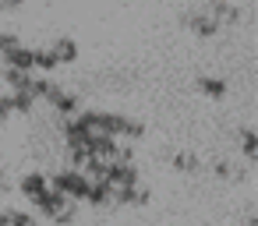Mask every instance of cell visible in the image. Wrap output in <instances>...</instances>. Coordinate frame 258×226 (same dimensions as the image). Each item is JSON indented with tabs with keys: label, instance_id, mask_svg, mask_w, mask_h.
Returning <instances> with one entry per match:
<instances>
[{
	"label": "cell",
	"instance_id": "obj_1",
	"mask_svg": "<svg viewBox=\"0 0 258 226\" xmlns=\"http://www.w3.org/2000/svg\"><path fill=\"white\" fill-rule=\"evenodd\" d=\"M46 184H50L57 194L71 198V201H85V194H89V184H92V180H89L82 170H71V166H64V170L50 173V177H46Z\"/></svg>",
	"mask_w": 258,
	"mask_h": 226
},
{
	"label": "cell",
	"instance_id": "obj_2",
	"mask_svg": "<svg viewBox=\"0 0 258 226\" xmlns=\"http://www.w3.org/2000/svg\"><path fill=\"white\" fill-rule=\"evenodd\" d=\"M68 205H78V201H71V198H64V194H57L53 187H46L39 198H32V215H43V219H57L60 212H68Z\"/></svg>",
	"mask_w": 258,
	"mask_h": 226
},
{
	"label": "cell",
	"instance_id": "obj_3",
	"mask_svg": "<svg viewBox=\"0 0 258 226\" xmlns=\"http://www.w3.org/2000/svg\"><path fill=\"white\" fill-rule=\"evenodd\" d=\"M180 25L191 32V36H198V39H212L216 32H219V25H216V18L205 11V8H195V11H184L180 15Z\"/></svg>",
	"mask_w": 258,
	"mask_h": 226
},
{
	"label": "cell",
	"instance_id": "obj_4",
	"mask_svg": "<svg viewBox=\"0 0 258 226\" xmlns=\"http://www.w3.org/2000/svg\"><path fill=\"white\" fill-rule=\"evenodd\" d=\"M43 99H46V103L53 106V113H57V120H64V117H75V113L82 110V99H78L75 92H68L64 85H57V82L50 85V92H46Z\"/></svg>",
	"mask_w": 258,
	"mask_h": 226
},
{
	"label": "cell",
	"instance_id": "obj_5",
	"mask_svg": "<svg viewBox=\"0 0 258 226\" xmlns=\"http://www.w3.org/2000/svg\"><path fill=\"white\" fill-rule=\"evenodd\" d=\"M103 180H106L113 191H120V187H135V184H142V173H138V163H110Z\"/></svg>",
	"mask_w": 258,
	"mask_h": 226
},
{
	"label": "cell",
	"instance_id": "obj_6",
	"mask_svg": "<svg viewBox=\"0 0 258 226\" xmlns=\"http://www.w3.org/2000/svg\"><path fill=\"white\" fill-rule=\"evenodd\" d=\"M149 201H152V191H149V187H142V184L113 191V205H120V208H145Z\"/></svg>",
	"mask_w": 258,
	"mask_h": 226
},
{
	"label": "cell",
	"instance_id": "obj_7",
	"mask_svg": "<svg viewBox=\"0 0 258 226\" xmlns=\"http://www.w3.org/2000/svg\"><path fill=\"white\" fill-rule=\"evenodd\" d=\"M205 11L216 18V25L223 29V25H237L240 22V8L237 4H230V0H205Z\"/></svg>",
	"mask_w": 258,
	"mask_h": 226
},
{
	"label": "cell",
	"instance_id": "obj_8",
	"mask_svg": "<svg viewBox=\"0 0 258 226\" xmlns=\"http://www.w3.org/2000/svg\"><path fill=\"white\" fill-rule=\"evenodd\" d=\"M50 184H46V173L43 170H25L22 177H18V191H22V198H39L43 191H46Z\"/></svg>",
	"mask_w": 258,
	"mask_h": 226
},
{
	"label": "cell",
	"instance_id": "obj_9",
	"mask_svg": "<svg viewBox=\"0 0 258 226\" xmlns=\"http://www.w3.org/2000/svg\"><path fill=\"white\" fill-rule=\"evenodd\" d=\"M50 53L57 57V64H60V67H68V64H75V60L82 57V50H78V43H75L71 36H57V39H53V46H50Z\"/></svg>",
	"mask_w": 258,
	"mask_h": 226
},
{
	"label": "cell",
	"instance_id": "obj_10",
	"mask_svg": "<svg viewBox=\"0 0 258 226\" xmlns=\"http://www.w3.org/2000/svg\"><path fill=\"white\" fill-rule=\"evenodd\" d=\"M85 205H89V208H106V205H113V187H110L106 180H92V184H89V194H85Z\"/></svg>",
	"mask_w": 258,
	"mask_h": 226
},
{
	"label": "cell",
	"instance_id": "obj_11",
	"mask_svg": "<svg viewBox=\"0 0 258 226\" xmlns=\"http://www.w3.org/2000/svg\"><path fill=\"white\" fill-rule=\"evenodd\" d=\"M145 138V124L131 113H120V127H117V141H142Z\"/></svg>",
	"mask_w": 258,
	"mask_h": 226
},
{
	"label": "cell",
	"instance_id": "obj_12",
	"mask_svg": "<svg viewBox=\"0 0 258 226\" xmlns=\"http://www.w3.org/2000/svg\"><path fill=\"white\" fill-rule=\"evenodd\" d=\"M0 82L8 85V92H29V82H32V71H18V67H4L0 71Z\"/></svg>",
	"mask_w": 258,
	"mask_h": 226
},
{
	"label": "cell",
	"instance_id": "obj_13",
	"mask_svg": "<svg viewBox=\"0 0 258 226\" xmlns=\"http://www.w3.org/2000/svg\"><path fill=\"white\" fill-rule=\"evenodd\" d=\"M198 92L205 96V99H226V92H230V85L223 82V78H212V74H202L198 78Z\"/></svg>",
	"mask_w": 258,
	"mask_h": 226
},
{
	"label": "cell",
	"instance_id": "obj_14",
	"mask_svg": "<svg viewBox=\"0 0 258 226\" xmlns=\"http://www.w3.org/2000/svg\"><path fill=\"white\" fill-rule=\"evenodd\" d=\"M4 57V67H18V71H32V46H15L8 53H0Z\"/></svg>",
	"mask_w": 258,
	"mask_h": 226
},
{
	"label": "cell",
	"instance_id": "obj_15",
	"mask_svg": "<svg viewBox=\"0 0 258 226\" xmlns=\"http://www.w3.org/2000/svg\"><path fill=\"white\" fill-rule=\"evenodd\" d=\"M0 226H39V219L25 208H0Z\"/></svg>",
	"mask_w": 258,
	"mask_h": 226
},
{
	"label": "cell",
	"instance_id": "obj_16",
	"mask_svg": "<svg viewBox=\"0 0 258 226\" xmlns=\"http://www.w3.org/2000/svg\"><path fill=\"white\" fill-rule=\"evenodd\" d=\"M170 166H173L177 173H202V159H198L195 152H173V156H170Z\"/></svg>",
	"mask_w": 258,
	"mask_h": 226
},
{
	"label": "cell",
	"instance_id": "obj_17",
	"mask_svg": "<svg viewBox=\"0 0 258 226\" xmlns=\"http://www.w3.org/2000/svg\"><path fill=\"white\" fill-rule=\"evenodd\" d=\"M60 64H57V57L50 53V46H39V50H32V71H43V74H53Z\"/></svg>",
	"mask_w": 258,
	"mask_h": 226
},
{
	"label": "cell",
	"instance_id": "obj_18",
	"mask_svg": "<svg viewBox=\"0 0 258 226\" xmlns=\"http://www.w3.org/2000/svg\"><path fill=\"white\" fill-rule=\"evenodd\" d=\"M8 96H11V113H15V117H32L36 99H32L29 92H8Z\"/></svg>",
	"mask_w": 258,
	"mask_h": 226
},
{
	"label": "cell",
	"instance_id": "obj_19",
	"mask_svg": "<svg viewBox=\"0 0 258 226\" xmlns=\"http://www.w3.org/2000/svg\"><path fill=\"white\" fill-rule=\"evenodd\" d=\"M212 177L216 180H244L247 173H240L237 166H230L226 159H219V163H212Z\"/></svg>",
	"mask_w": 258,
	"mask_h": 226
},
{
	"label": "cell",
	"instance_id": "obj_20",
	"mask_svg": "<svg viewBox=\"0 0 258 226\" xmlns=\"http://www.w3.org/2000/svg\"><path fill=\"white\" fill-rule=\"evenodd\" d=\"M240 148H244V156L254 163L258 159V134H254V127H244L240 131Z\"/></svg>",
	"mask_w": 258,
	"mask_h": 226
},
{
	"label": "cell",
	"instance_id": "obj_21",
	"mask_svg": "<svg viewBox=\"0 0 258 226\" xmlns=\"http://www.w3.org/2000/svg\"><path fill=\"white\" fill-rule=\"evenodd\" d=\"M15 46H22L18 32H15V29H0V53H8V50H15Z\"/></svg>",
	"mask_w": 258,
	"mask_h": 226
},
{
	"label": "cell",
	"instance_id": "obj_22",
	"mask_svg": "<svg viewBox=\"0 0 258 226\" xmlns=\"http://www.w3.org/2000/svg\"><path fill=\"white\" fill-rule=\"evenodd\" d=\"M11 117H15V113H11V96L4 92V96H0V127H4Z\"/></svg>",
	"mask_w": 258,
	"mask_h": 226
},
{
	"label": "cell",
	"instance_id": "obj_23",
	"mask_svg": "<svg viewBox=\"0 0 258 226\" xmlns=\"http://www.w3.org/2000/svg\"><path fill=\"white\" fill-rule=\"evenodd\" d=\"M75 215H78V205H68V212H60L53 222H57V226H71V222H75Z\"/></svg>",
	"mask_w": 258,
	"mask_h": 226
},
{
	"label": "cell",
	"instance_id": "obj_24",
	"mask_svg": "<svg viewBox=\"0 0 258 226\" xmlns=\"http://www.w3.org/2000/svg\"><path fill=\"white\" fill-rule=\"evenodd\" d=\"M25 8V0H0V11L4 15H11V11H22Z\"/></svg>",
	"mask_w": 258,
	"mask_h": 226
},
{
	"label": "cell",
	"instance_id": "obj_25",
	"mask_svg": "<svg viewBox=\"0 0 258 226\" xmlns=\"http://www.w3.org/2000/svg\"><path fill=\"white\" fill-rule=\"evenodd\" d=\"M11 191V180H8V173H4V166H0V194H8Z\"/></svg>",
	"mask_w": 258,
	"mask_h": 226
},
{
	"label": "cell",
	"instance_id": "obj_26",
	"mask_svg": "<svg viewBox=\"0 0 258 226\" xmlns=\"http://www.w3.org/2000/svg\"><path fill=\"white\" fill-rule=\"evenodd\" d=\"M244 226H258V215H247V222Z\"/></svg>",
	"mask_w": 258,
	"mask_h": 226
},
{
	"label": "cell",
	"instance_id": "obj_27",
	"mask_svg": "<svg viewBox=\"0 0 258 226\" xmlns=\"http://www.w3.org/2000/svg\"><path fill=\"white\" fill-rule=\"evenodd\" d=\"M0 131H4V127H0Z\"/></svg>",
	"mask_w": 258,
	"mask_h": 226
}]
</instances>
